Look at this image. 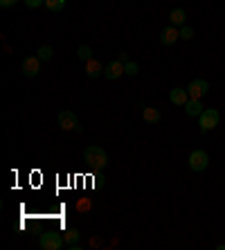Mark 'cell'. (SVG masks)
Here are the masks:
<instances>
[{
    "label": "cell",
    "instance_id": "cell-1",
    "mask_svg": "<svg viewBox=\"0 0 225 250\" xmlns=\"http://www.w3.org/2000/svg\"><path fill=\"white\" fill-rule=\"evenodd\" d=\"M83 160H86V165L90 169L102 171V169L108 165V153H106L102 146L90 145V146H86V149H83Z\"/></svg>",
    "mask_w": 225,
    "mask_h": 250
},
{
    "label": "cell",
    "instance_id": "cell-2",
    "mask_svg": "<svg viewBox=\"0 0 225 250\" xmlns=\"http://www.w3.org/2000/svg\"><path fill=\"white\" fill-rule=\"evenodd\" d=\"M221 122V113L216 108H205V111L198 115V126H201L203 133H207L212 128H216Z\"/></svg>",
    "mask_w": 225,
    "mask_h": 250
},
{
    "label": "cell",
    "instance_id": "cell-3",
    "mask_svg": "<svg viewBox=\"0 0 225 250\" xmlns=\"http://www.w3.org/2000/svg\"><path fill=\"white\" fill-rule=\"evenodd\" d=\"M63 244H65V237H61V234H57V232L41 234V241H39V246L43 250H61Z\"/></svg>",
    "mask_w": 225,
    "mask_h": 250
},
{
    "label": "cell",
    "instance_id": "cell-4",
    "mask_svg": "<svg viewBox=\"0 0 225 250\" xmlns=\"http://www.w3.org/2000/svg\"><path fill=\"white\" fill-rule=\"evenodd\" d=\"M209 165V156L207 151H203V149H196V151L189 153V169L191 171H205Z\"/></svg>",
    "mask_w": 225,
    "mask_h": 250
},
{
    "label": "cell",
    "instance_id": "cell-5",
    "mask_svg": "<svg viewBox=\"0 0 225 250\" xmlns=\"http://www.w3.org/2000/svg\"><path fill=\"white\" fill-rule=\"evenodd\" d=\"M187 93H189L191 99H201L209 93V83L205 79H194V82L187 86Z\"/></svg>",
    "mask_w": 225,
    "mask_h": 250
},
{
    "label": "cell",
    "instance_id": "cell-6",
    "mask_svg": "<svg viewBox=\"0 0 225 250\" xmlns=\"http://www.w3.org/2000/svg\"><path fill=\"white\" fill-rule=\"evenodd\" d=\"M20 70H23L25 77H36L41 72V59L39 57H25L23 63H20Z\"/></svg>",
    "mask_w": 225,
    "mask_h": 250
},
{
    "label": "cell",
    "instance_id": "cell-7",
    "mask_svg": "<svg viewBox=\"0 0 225 250\" xmlns=\"http://www.w3.org/2000/svg\"><path fill=\"white\" fill-rule=\"evenodd\" d=\"M57 122L63 131H72V128H77V115L72 111H61L57 115Z\"/></svg>",
    "mask_w": 225,
    "mask_h": 250
},
{
    "label": "cell",
    "instance_id": "cell-8",
    "mask_svg": "<svg viewBox=\"0 0 225 250\" xmlns=\"http://www.w3.org/2000/svg\"><path fill=\"white\" fill-rule=\"evenodd\" d=\"M178 39H180V29L176 27V25H169V27H164L160 32V43L162 45H173Z\"/></svg>",
    "mask_w": 225,
    "mask_h": 250
},
{
    "label": "cell",
    "instance_id": "cell-9",
    "mask_svg": "<svg viewBox=\"0 0 225 250\" xmlns=\"http://www.w3.org/2000/svg\"><path fill=\"white\" fill-rule=\"evenodd\" d=\"M104 75H106V79H110V82H115V79H120V77L124 75V63H122L120 59H115V61H110V63L106 65Z\"/></svg>",
    "mask_w": 225,
    "mask_h": 250
},
{
    "label": "cell",
    "instance_id": "cell-10",
    "mask_svg": "<svg viewBox=\"0 0 225 250\" xmlns=\"http://www.w3.org/2000/svg\"><path fill=\"white\" fill-rule=\"evenodd\" d=\"M169 99H171V104L176 106H185L189 102V93H187V88H173L171 93H169Z\"/></svg>",
    "mask_w": 225,
    "mask_h": 250
},
{
    "label": "cell",
    "instance_id": "cell-11",
    "mask_svg": "<svg viewBox=\"0 0 225 250\" xmlns=\"http://www.w3.org/2000/svg\"><path fill=\"white\" fill-rule=\"evenodd\" d=\"M104 70L106 68L102 65V61H97V59H88V61H86V75L90 77V79H97Z\"/></svg>",
    "mask_w": 225,
    "mask_h": 250
},
{
    "label": "cell",
    "instance_id": "cell-12",
    "mask_svg": "<svg viewBox=\"0 0 225 250\" xmlns=\"http://www.w3.org/2000/svg\"><path fill=\"white\" fill-rule=\"evenodd\" d=\"M203 111H205V108H203L201 99H189V102L185 104V113H187L189 117H198Z\"/></svg>",
    "mask_w": 225,
    "mask_h": 250
},
{
    "label": "cell",
    "instance_id": "cell-13",
    "mask_svg": "<svg viewBox=\"0 0 225 250\" xmlns=\"http://www.w3.org/2000/svg\"><path fill=\"white\" fill-rule=\"evenodd\" d=\"M142 117H144L146 124H158L160 122V111L158 108H153V106H144V111H142Z\"/></svg>",
    "mask_w": 225,
    "mask_h": 250
},
{
    "label": "cell",
    "instance_id": "cell-14",
    "mask_svg": "<svg viewBox=\"0 0 225 250\" xmlns=\"http://www.w3.org/2000/svg\"><path fill=\"white\" fill-rule=\"evenodd\" d=\"M169 21H171V25H176V27H183L185 25V21H187V14H185V9H173L171 14H169Z\"/></svg>",
    "mask_w": 225,
    "mask_h": 250
},
{
    "label": "cell",
    "instance_id": "cell-15",
    "mask_svg": "<svg viewBox=\"0 0 225 250\" xmlns=\"http://www.w3.org/2000/svg\"><path fill=\"white\" fill-rule=\"evenodd\" d=\"M36 57L41 59V61H50V59L54 57V50L50 45H41L39 47V52H36Z\"/></svg>",
    "mask_w": 225,
    "mask_h": 250
},
{
    "label": "cell",
    "instance_id": "cell-16",
    "mask_svg": "<svg viewBox=\"0 0 225 250\" xmlns=\"http://www.w3.org/2000/svg\"><path fill=\"white\" fill-rule=\"evenodd\" d=\"M45 7L50 12H63L65 0H45Z\"/></svg>",
    "mask_w": 225,
    "mask_h": 250
},
{
    "label": "cell",
    "instance_id": "cell-17",
    "mask_svg": "<svg viewBox=\"0 0 225 250\" xmlns=\"http://www.w3.org/2000/svg\"><path fill=\"white\" fill-rule=\"evenodd\" d=\"M77 57H79L81 61H88V59H93V47H90V45H81L79 50H77Z\"/></svg>",
    "mask_w": 225,
    "mask_h": 250
},
{
    "label": "cell",
    "instance_id": "cell-18",
    "mask_svg": "<svg viewBox=\"0 0 225 250\" xmlns=\"http://www.w3.org/2000/svg\"><path fill=\"white\" fill-rule=\"evenodd\" d=\"M138 72H140V65L135 63V61H126V63H124V75L135 77Z\"/></svg>",
    "mask_w": 225,
    "mask_h": 250
},
{
    "label": "cell",
    "instance_id": "cell-19",
    "mask_svg": "<svg viewBox=\"0 0 225 250\" xmlns=\"http://www.w3.org/2000/svg\"><path fill=\"white\" fill-rule=\"evenodd\" d=\"M79 230H75V228H70L68 232H65V241H68V244H77V241H79Z\"/></svg>",
    "mask_w": 225,
    "mask_h": 250
},
{
    "label": "cell",
    "instance_id": "cell-20",
    "mask_svg": "<svg viewBox=\"0 0 225 250\" xmlns=\"http://www.w3.org/2000/svg\"><path fill=\"white\" fill-rule=\"evenodd\" d=\"M180 39H185V41L194 39V27H189V25H183V27H180Z\"/></svg>",
    "mask_w": 225,
    "mask_h": 250
},
{
    "label": "cell",
    "instance_id": "cell-21",
    "mask_svg": "<svg viewBox=\"0 0 225 250\" xmlns=\"http://www.w3.org/2000/svg\"><path fill=\"white\" fill-rule=\"evenodd\" d=\"M25 5H27L29 9H36V7L45 5V0H25Z\"/></svg>",
    "mask_w": 225,
    "mask_h": 250
},
{
    "label": "cell",
    "instance_id": "cell-22",
    "mask_svg": "<svg viewBox=\"0 0 225 250\" xmlns=\"http://www.w3.org/2000/svg\"><path fill=\"white\" fill-rule=\"evenodd\" d=\"M16 2H18V0H0V7H5V9H7V7H14Z\"/></svg>",
    "mask_w": 225,
    "mask_h": 250
},
{
    "label": "cell",
    "instance_id": "cell-23",
    "mask_svg": "<svg viewBox=\"0 0 225 250\" xmlns=\"http://www.w3.org/2000/svg\"><path fill=\"white\" fill-rule=\"evenodd\" d=\"M117 59H120L122 63H126V61H131V59H128V54H126V52H120V54H117Z\"/></svg>",
    "mask_w": 225,
    "mask_h": 250
}]
</instances>
